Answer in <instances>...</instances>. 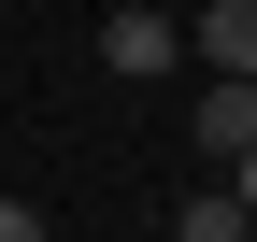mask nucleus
Returning a JSON list of instances; mask_svg holds the SVG:
<instances>
[{"label": "nucleus", "instance_id": "obj_3", "mask_svg": "<svg viewBox=\"0 0 257 242\" xmlns=\"http://www.w3.org/2000/svg\"><path fill=\"white\" fill-rule=\"evenodd\" d=\"M186 43H200V72H257V0H214V14H186Z\"/></svg>", "mask_w": 257, "mask_h": 242}, {"label": "nucleus", "instance_id": "obj_2", "mask_svg": "<svg viewBox=\"0 0 257 242\" xmlns=\"http://www.w3.org/2000/svg\"><path fill=\"white\" fill-rule=\"evenodd\" d=\"M186 142H200V157H243L257 142V72H214L200 100H186Z\"/></svg>", "mask_w": 257, "mask_h": 242}, {"label": "nucleus", "instance_id": "obj_1", "mask_svg": "<svg viewBox=\"0 0 257 242\" xmlns=\"http://www.w3.org/2000/svg\"><path fill=\"white\" fill-rule=\"evenodd\" d=\"M186 57H200V43H186L157 0H114V14H100V72H114V86H172Z\"/></svg>", "mask_w": 257, "mask_h": 242}, {"label": "nucleus", "instance_id": "obj_5", "mask_svg": "<svg viewBox=\"0 0 257 242\" xmlns=\"http://www.w3.org/2000/svg\"><path fill=\"white\" fill-rule=\"evenodd\" d=\"M214 171H229V186H243V200H257V142H243V157H214Z\"/></svg>", "mask_w": 257, "mask_h": 242}, {"label": "nucleus", "instance_id": "obj_4", "mask_svg": "<svg viewBox=\"0 0 257 242\" xmlns=\"http://www.w3.org/2000/svg\"><path fill=\"white\" fill-rule=\"evenodd\" d=\"M172 228H186V242H243V228H257V200L229 186V171H214L200 200H172Z\"/></svg>", "mask_w": 257, "mask_h": 242}]
</instances>
